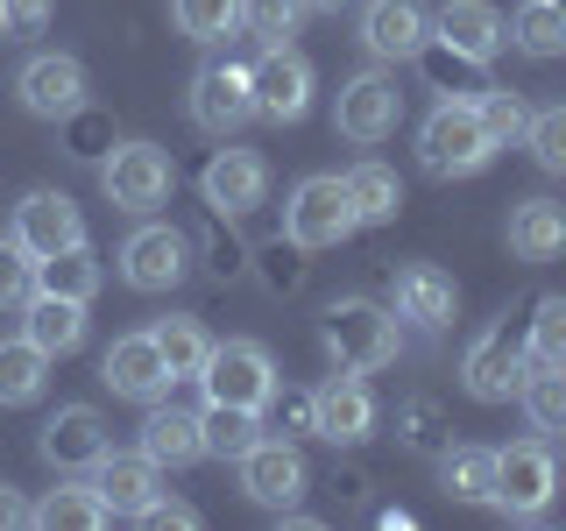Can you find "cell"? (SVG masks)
<instances>
[{
  "label": "cell",
  "instance_id": "24",
  "mask_svg": "<svg viewBox=\"0 0 566 531\" xmlns=\"http://www.w3.org/2000/svg\"><path fill=\"white\" fill-rule=\"evenodd\" d=\"M510 256L517 262L566 256V206L559 199H517L510 206Z\"/></svg>",
  "mask_w": 566,
  "mask_h": 531
},
{
  "label": "cell",
  "instance_id": "47",
  "mask_svg": "<svg viewBox=\"0 0 566 531\" xmlns=\"http://www.w3.org/2000/svg\"><path fill=\"white\" fill-rule=\"evenodd\" d=\"M553 8H559V14H566V0H553Z\"/></svg>",
  "mask_w": 566,
  "mask_h": 531
},
{
  "label": "cell",
  "instance_id": "30",
  "mask_svg": "<svg viewBox=\"0 0 566 531\" xmlns=\"http://www.w3.org/2000/svg\"><path fill=\"white\" fill-rule=\"evenodd\" d=\"M439 482H447L453 503L495 510V447H447V460H439Z\"/></svg>",
  "mask_w": 566,
  "mask_h": 531
},
{
  "label": "cell",
  "instance_id": "17",
  "mask_svg": "<svg viewBox=\"0 0 566 531\" xmlns=\"http://www.w3.org/2000/svg\"><path fill=\"white\" fill-rule=\"evenodd\" d=\"M35 447H43V460L57 475H85L106 447H114V439H106V418L93 412V404H57V418L43 425V439H35Z\"/></svg>",
  "mask_w": 566,
  "mask_h": 531
},
{
  "label": "cell",
  "instance_id": "27",
  "mask_svg": "<svg viewBox=\"0 0 566 531\" xmlns=\"http://www.w3.org/2000/svg\"><path fill=\"white\" fill-rule=\"evenodd\" d=\"M29 524H43V531H99V524H114V510H106V496L93 482H78V475H64L57 489L35 503V518Z\"/></svg>",
  "mask_w": 566,
  "mask_h": 531
},
{
  "label": "cell",
  "instance_id": "35",
  "mask_svg": "<svg viewBox=\"0 0 566 531\" xmlns=\"http://www.w3.org/2000/svg\"><path fill=\"white\" fill-rule=\"evenodd\" d=\"M170 22L185 43H220L241 29V0H170Z\"/></svg>",
  "mask_w": 566,
  "mask_h": 531
},
{
  "label": "cell",
  "instance_id": "1",
  "mask_svg": "<svg viewBox=\"0 0 566 531\" xmlns=\"http://www.w3.org/2000/svg\"><path fill=\"white\" fill-rule=\"evenodd\" d=\"M318 341H326L333 368H354V376H376V368L397 362L403 347V319L376 305V298H340V305H326V326H318Z\"/></svg>",
  "mask_w": 566,
  "mask_h": 531
},
{
  "label": "cell",
  "instance_id": "6",
  "mask_svg": "<svg viewBox=\"0 0 566 531\" xmlns=\"http://www.w3.org/2000/svg\"><path fill=\"white\" fill-rule=\"evenodd\" d=\"M559 496V460L545 439H517V447H495V510L503 518H545Z\"/></svg>",
  "mask_w": 566,
  "mask_h": 531
},
{
  "label": "cell",
  "instance_id": "2",
  "mask_svg": "<svg viewBox=\"0 0 566 531\" xmlns=\"http://www.w3.org/2000/svg\"><path fill=\"white\" fill-rule=\"evenodd\" d=\"M418 164L432 170V177H474V170L495 164V142L482 128V114H474V100H439L432 114H424Z\"/></svg>",
  "mask_w": 566,
  "mask_h": 531
},
{
  "label": "cell",
  "instance_id": "28",
  "mask_svg": "<svg viewBox=\"0 0 566 531\" xmlns=\"http://www.w3.org/2000/svg\"><path fill=\"white\" fill-rule=\"evenodd\" d=\"M347 199H354V220H361V227H389L403 212V185H397V170H389V164L361 156V164L347 170Z\"/></svg>",
  "mask_w": 566,
  "mask_h": 531
},
{
  "label": "cell",
  "instance_id": "44",
  "mask_svg": "<svg viewBox=\"0 0 566 531\" xmlns=\"http://www.w3.org/2000/svg\"><path fill=\"white\" fill-rule=\"evenodd\" d=\"M29 518H35V503H29L22 489H8V482H0V531H14V524H29Z\"/></svg>",
  "mask_w": 566,
  "mask_h": 531
},
{
  "label": "cell",
  "instance_id": "11",
  "mask_svg": "<svg viewBox=\"0 0 566 531\" xmlns=\"http://www.w3.org/2000/svg\"><path fill=\"white\" fill-rule=\"evenodd\" d=\"M14 93H22V106H29L35 121H71V114L85 106V93H93V79H85L78 58H64V50H43V58L22 64Z\"/></svg>",
  "mask_w": 566,
  "mask_h": 531
},
{
  "label": "cell",
  "instance_id": "29",
  "mask_svg": "<svg viewBox=\"0 0 566 531\" xmlns=\"http://www.w3.org/2000/svg\"><path fill=\"white\" fill-rule=\"evenodd\" d=\"M156 354H164V368H170V383H199V368H206V354H212V333L199 326L191 312H170V319H156Z\"/></svg>",
  "mask_w": 566,
  "mask_h": 531
},
{
  "label": "cell",
  "instance_id": "12",
  "mask_svg": "<svg viewBox=\"0 0 566 531\" xmlns=\"http://www.w3.org/2000/svg\"><path fill=\"white\" fill-rule=\"evenodd\" d=\"M432 43V8L424 0H368L361 8V50L376 64H411Z\"/></svg>",
  "mask_w": 566,
  "mask_h": 531
},
{
  "label": "cell",
  "instance_id": "16",
  "mask_svg": "<svg viewBox=\"0 0 566 531\" xmlns=\"http://www.w3.org/2000/svg\"><path fill=\"white\" fill-rule=\"evenodd\" d=\"M460 383H468V397H482V404H510V397H517V383H524V347L510 341V326L474 333L468 354H460Z\"/></svg>",
  "mask_w": 566,
  "mask_h": 531
},
{
  "label": "cell",
  "instance_id": "34",
  "mask_svg": "<svg viewBox=\"0 0 566 531\" xmlns=\"http://www.w3.org/2000/svg\"><path fill=\"white\" fill-rule=\"evenodd\" d=\"M199 418H206V454L220 460H241L262 439V412H241V404H206Z\"/></svg>",
  "mask_w": 566,
  "mask_h": 531
},
{
  "label": "cell",
  "instance_id": "21",
  "mask_svg": "<svg viewBox=\"0 0 566 531\" xmlns=\"http://www.w3.org/2000/svg\"><path fill=\"white\" fill-rule=\"evenodd\" d=\"M199 185H206L212 212H234L241 220V212H255L262 199H270V164H262V149H220Z\"/></svg>",
  "mask_w": 566,
  "mask_h": 531
},
{
  "label": "cell",
  "instance_id": "14",
  "mask_svg": "<svg viewBox=\"0 0 566 531\" xmlns=\"http://www.w3.org/2000/svg\"><path fill=\"white\" fill-rule=\"evenodd\" d=\"M99 383L114 389L120 404L170 397V368H164V354H156V333H120V341L99 354Z\"/></svg>",
  "mask_w": 566,
  "mask_h": 531
},
{
  "label": "cell",
  "instance_id": "39",
  "mask_svg": "<svg viewBox=\"0 0 566 531\" xmlns=\"http://www.w3.org/2000/svg\"><path fill=\"white\" fill-rule=\"evenodd\" d=\"M474 114H482V128H489V142L495 149H510V142H524V128H531V106L517 100V93H474Z\"/></svg>",
  "mask_w": 566,
  "mask_h": 531
},
{
  "label": "cell",
  "instance_id": "42",
  "mask_svg": "<svg viewBox=\"0 0 566 531\" xmlns=\"http://www.w3.org/2000/svg\"><path fill=\"white\" fill-rule=\"evenodd\" d=\"M0 8H8V29L14 35H43L50 14H57V0H0Z\"/></svg>",
  "mask_w": 566,
  "mask_h": 531
},
{
  "label": "cell",
  "instance_id": "23",
  "mask_svg": "<svg viewBox=\"0 0 566 531\" xmlns=\"http://www.w3.org/2000/svg\"><path fill=\"white\" fill-rule=\"evenodd\" d=\"M142 454H149L156 468H191V460H206V418L156 397L149 418H142Z\"/></svg>",
  "mask_w": 566,
  "mask_h": 531
},
{
  "label": "cell",
  "instance_id": "20",
  "mask_svg": "<svg viewBox=\"0 0 566 531\" xmlns=\"http://www.w3.org/2000/svg\"><path fill=\"white\" fill-rule=\"evenodd\" d=\"M93 489L106 496V510H114V518H142V510L164 496V468H156L142 447L135 454H114V447H106L93 460Z\"/></svg>",
  "mask_w": 566,
  "mask_h": 531
},
{
  "label": "cell",
  "instance_id": "38",
  "mask_svg": "<svg viewBox=\"0 0 566 531\" xmlns=\"http://www.w3.org/2000/svg\"><path fill=\"white\" fill-rule=\"evenodd\" d=\"M524 149L538 156V170L566 177V100L559 106H531V128H524Z\"/></svg>",
  "mask_w": 566,
  "mask_h": 531
},
{
  "label": "cell",
  "instance_id": "3",
  "mask_svg": "<svg viewBox=\"0 0 566 531\" xmlns=\"http://www.w3.org/2000/svg\"><path fill=\"white\" fill-rule=\"evenodd\" d=\"M354 199H347V177H297L291 199H283V235H291V248H305V256H318V248H340L354 235Z\"/></svg>",
  "mask_w": 566,
  "mask_h": 531
},
{
  "label": "cell",
  "instance_id": "26",
  "mask_svg": "<svg viewBox=\"0 0 566 531\" xmlns=\"http://www.w3.org/2000/svg\"><path fill=\"white\" fill-rule=\"evenodd\" d=\"M22 333L50 354V362H64V354L85 347V305H78V298H43V291H29Z\"/></svg>",
  "mask_w": 566,
  "mask_h": 531
},
{
  "label": "cell",
  "instance_id": "8",
  "mask_svg": "<svg viewBox=\"0 0 566 531\" xmlns=\"http://www.w3.org/2000/svg\"><path fill=\"white\" fill-rule=\"evenodd\" d=\"M191 121L212 135V142H227V135H241L248 121H255V71L234 64V58H220V64H199V79H191Z\"/></svg>",
  "mask_w": 566,
  "mask_h": 531
},
{
  "label": "cell",
  "instance_id": "18",
  "mask_svg": "<svg viewBox=\"0 0 566 531\" xmlns=\"http://www.w3.org/2000/svg\"><path fill=\"white\" fill-rule=\"evenodd\" d=\"M14 241L29 248V262L57 256V248H78L85 241V212L64 199V191H29L22 206H14Z\"/></svg>",
  "mask_w": 566,
  "mask_h": 531
},
{
  "label": "cell",
  "instance_id": "48",
  "mask_svg": "<svg viewBox=\"0 0 566 531\" xmlns=\"http://www.w3.org/2000/svg\"><path fill=\"white\" fill-rule=\"evenodd\" d=\"M559 439H566V433H559Z\"/></svg>",
  "mask_w": 566,
  "mask_h": 531
},
{
  "label": "cell",
  "instance_id": "41",
  "mask_svg": "<svg viewBox=\"0 0 566 531\" xmlns=\"http://www.w3.org/2000/svg\"><path fill=\"white\" fill-rule=\"evenodd\" d=\"M283 433H312V397H297V389H270V404H262Z\"/></svg>",
  "mask_w": 566,
  "mask_h": 531
},
{
  "label": "cell",
  "instance_id": "36",
  "mask_svg": "<svg viewBox=\"0 0 566 531\" xmlns=\"http://www.w3.org/2000/svg\"><path fill=\"white\" fill-rule=\"evenodd\" d=\"M524 368H566V298H538L524 333Z\"/></svg>",
  "mask_w": 566,
  "mask_h": 531
},
{
  "label": "cell",
  "instance_id": "37",
  "mask_svg": "<svg viewBox=\"0 0 566 531\" xmlns=\"http://www.w3.org/2000/svg\"><path fill=\"white\" fill-rule=\"evenodd\" d=\"M305 0H241V29L248 35H255V43L262 50H270V43H291V35H297V22H305Z\"/></svg>",
  "mask_w": 566,
  "mask_h": 531
},
{
  "label": "cell",
  "instance_id": "25",
  "mask_svg": "<svg viewBox=\"0 0 566 531\" xmlns=\"http://www.w3.org/2000/svg\"><path fill=\"white\" fill-rule=\"evenodd\" d=\"M99 283H106V270H99V256L85 241L57 248V256H43V262H29V291H43V298H78V305H93Z\"/></svg>",
  "mask_w": 566,
  "mask_h": 531
},
{
  "label": "cell",
  "instance_id": "10",
  "mask_svg": "<svg viewBox=\"0 0 566 531\" xmlns=\"http://www.w3.org/2000/svg\"><path fill=\"white\" fill-rule=\"evenodd\" d=\"M191 270V241L177 235V227H135L128 241H120V283L128 291H177Z\"/></svg>",
  "mask_w": 566,
  "mask_h": 531
},
{
  "label": "cell",
  "instance_id": "4",
  "mask_svg": "<svg viewBox=\"0 0 566 531\" xmlns=\"http://www.w3.org/2000/svg\"><path fill=\"white\" fill-rule=\"evenodd\" d=\"M170 185H177V164L156 142H114L99 164V191L114 199V212H156L170 199Z\"/></svg>",
  "mask_w": 566,
  "mask_h": 531
},
{
  "label": "cell",
  "instance_id": "5",
  "mask_svg": "<svg viewBox=\"0 0 566 531\" xmlns=\"http://www.w3.org/2000/svg\"><path fill=\"white\" fill-rule=\"evenodd\" d=\"M333 128H340L354 149H376L403 128V85L389 71H354V79L333 93Z\"/></svg>",
  "mask_w": 566,
  "mask_h": 531
},
{
  "label": "cell",
  "instance_id": "31",
  "mask_svg": "<svg viewBox=\"0 0 566 531\" xmlns=\"http://www.w3.org/2000/svg\"><path fill=\"white\" fill-rule=\"evenodd\" d=\"M50 383V354L29 341V333H14V341H0V404H35Z\"/></svg>",
  "mask_w": 566,
  "mask_h": 531
},
{
  "label": "cell",
  "instance_id": "43",
  "mask_svg": "<svg viewBox=\"0 0 566 531\" xmlns=\"http://www.w3.org/2000/svg\"><path fill=\"white\" fill-rule=\"evenodd\" d=\"M142 524H156V531H191V524H199V510L177 503V496H156V503L142 510Z\"/></svg>",
  "mask_w": 566,
  "mask_h": 531
},
{
  "label": "cell",
  "instance_id": "45",
  "mask_svg": "<svg viewBox=\"0 0 566 531\" xmlns=\"http://www.w3.org/2000/svg\"><path fill=\"white\" fill-rule=\"evenodd\" d=\"M305 8H312V14H340L347 0H305Z\"/></svg>",
  "mask_w": 566,
  "mask_h": 531
},
{
  "label": "cell",
  "instance_id": "13",
  "mask_svg": "<svg viewBox=\"0 0 566 531\" xmlns=\"http://www.w3.org/2000/svg\"><path fill=\"white\" fill-rule=\"evenodd\" d=\"M312 433L333 439V447H361L376 433V397H368V383L354 368H340V376H326L312 389Z\"/></svg>",
  "mask_w": 566,
  "mask_h": 531
},
{
  "label": "cell",
  "instance_id": "15",
  "mask_svg": "<svg viewBox=\"0 0 566 531\" xmlns=\"http://www.w3.org/2000/svg\"><path fill=\"white\" fill-rule=\"evenodd\" d=\"M234 468H241V489L255 496L262 510H291L297 496H305V482H312V475H305V454H297L291 439H255Z\"/></svg>",
  "mask_w": 566,
  "mask_h": 531
},
{
  "label": "cell",
  "instance_id": "22",
  "mask_svg": "<svg viewBox=\"0 0 566 531\" xmlns=\"http://www.w3.org/2000/svg\"><path fill=\"white\" fill-rule=\"evenodd\" d=\"M432 35L460 64H489L495 50H503V14H495L489 0H447V8L432 14Z\"/></svg>",
  "mask_w": 566,
  "mask_h": 531
},
{
  "label": "cell",
  "instance_id": "46",
  "mask_svg": "<svg viewBox=\"0 0 566 531\" xmlns=\"http://www.w3.org/2000/svg\"><path fill=\"white\" fill-rule=\"evenodd\" d=\"M0 35H8V8H0Z\"/></svg>",
  "mask_w": 566,
  "mask_h": 531
},
{
  "label": "cell",
  "instance_id": "40",
  "mask_svg": "<svg viewBox=\"0 0 566 531\" xmlns=\"http://www.w3.org/2000/svg\"><path fill=\"white\" fill-rule=\"evenodd\" d=\"M14 298H29V248L22 241H0V305H14Z\"/></svg>",
  "mask_w": 566,
  "mask_h": 531
},
{
  "label": "cell",
  "instance_id": "33",
  "mask_svg": "<svg viewBox=\"0 0 566 531\" xmlns=\"http://www.w3.org/2000/svg\"><path fill=\"white\" fill-rule=\"evenodd\" d=\"M503 35L524 50V58H559V50H566V14L553 8V0H524V8L510 14Z\"/></svg>",
  "mask_w": 566,
  "mask_h": 531
},
{
  "label": "cell",
  "instance_id": "32",
  "mask_svg": "<svg viewBox=\"0 0 566 531\" xmlns=\"http://www.w3.org/2000/svg\"><path fill=\"white\" fill-rule=\"evenodd\" d=\"M517 404H524V418H531L538 439H559L566 433V368H524Z\"/></svg>",
  "mask_w": 566,
  "mask_h": 531
},
{
  "label": "cell",
  "instance_id": "9",
  "mask_svg": "<svg viewBox=\"0 0 566 531\" xmlns=\"http://www.w3.org/2000/svg\"><path fill=\"white\" fill-rule=\"evenodd\" d=\"M312 85H318L312 58H297L291 43H270L262 64H255V114L276 121V128H291V121L312 114Z\"/></svg>",
  "mask_w": 566,
  "mask_h": 531
},
{
  "label": "cell",
  "instance_id": "7",
  "mask_svg": "<svg viewBox=\"0 0 566 531\" xmlns=\"http://www.w3.org/2000/svg\"><path fill=\"white\" fill-rule=\"evenodd\" d=\"M206 404H241V412H262L276 389V362L262 341H212L206 368H199Z\"/></svg>",
  "mask_w": 566,
  "mask_h": 531
},
{
  "label": "cell",
  "instance_id": "19",
  "mask_svg": "<svg viewBox=\"0 0 566 531\" xmlns=\"http://www.w3.org/2000/svg\"><path fill=\"white\" fill-rule=\"evenodd\" d=\"M453 305H460L453 277H447V270H432V262H403V270L389 277V312L411 319V326H424V333L453 326Z\"/></svg>",
  "mask_w": 566,
  "mask_h": 531
}]
</instances>
